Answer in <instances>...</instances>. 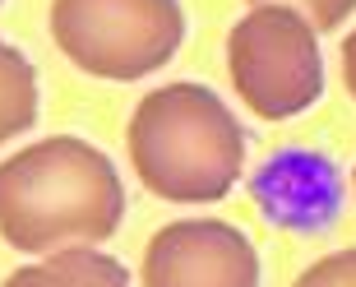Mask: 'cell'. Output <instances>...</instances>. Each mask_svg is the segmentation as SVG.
I'll return each instance as SVG.
<instances>
[{
  "instance_id": "6da1fadb",
  "label": "cell",
  "mask_w": 356,
  "mask_h": 287,
  "mask_svg": "<svg viewBox=\"0 0 356 287\" xmlns=\"http://www.w3.org/2000/svg\"><path fill=\"white\" fill-rule=\"evenodd\" d=\"M125 218V185L102 148L51 134L0 162V236L24 255L97 246Z\"/></svg>"
},
{
  "instance_id": "7a4b0ae2",
  "label": "cell",
  "mask_w": 356,
  "mask_h": 287,
  "mask_svg": "<svg viewBox=\"0 0 356 287\" xmlns=\"http://www.w3.org/2000/svg\"><path fill=\"white\" fill-rule=\"evenodd\" d=\"M130 162L139 181L172 204H213L241 181L245 134L204 84L153 88L130 116Z\"/></svg>"
},
{
  "instance_id": "3957f363",
  "label": "cell",
  "mask_w": 356,
  "mask_h": 287,
  "mask_svg": "<svg viewBox=\"0 0 356 287\" xmlns=\"http://www.w3.org/2000/svg\"><path fill=\"white\" fill-rule=\"evenodd\" d=\"M51 38L83 75L134 84L181 52L185 10L181 0H51Z\"/></svg>"
},
{
  "instance_id": "277c9868",
  "label": "cell",
  "mask_w": 356,
  "mask_h": 287,
  "mask_svg": "<svg viewBox=\"0 0 356 287\" xmlns=\"http://www.w3.org/2000/svg\"><path fill=\"white\" fill-rule=\"evenodd\" d=\"M227 65L241 102L264 121L301 116L324 93L315 28L291 5H254L227 38Z\"/></svg>"
},
{
  "instance_id": "5b68a950",
  "label": "cell",
  "mask_w": 356,
  "mask_h": 287,
  "mask_svg": "<svg viewBox=\"0 0 356 287\" xmlns=\"http://www.w3.org/2000/svg\"><path fill=\"white\" fill-rule=\"evenodd\" d=\"M144 287H259V250L232 222H167L144 250Z\"/></svg>"
},
{
  "instance_id": "8992f818",
  "label": "cell",
  "mask_w": 356,
  "mask_h": 287,
  "mask_svg": "<svg viewBox=\"0 0 356 287\" xmlns=\"http://www.w3.org/2000/svg\"><path fill=\"white\" fill-rule=\"evenodd\" d=\"M254 199H264V209L277 222L310 227V222H324L329 213H338V176H329V167L315 162L310 181H291L287 153H282L264 176H254Z\"/></svg>"
},
{
  "instance_id": "52a82bcc",
  "label": "cell",
  "mask_w": 356,
  "mask_h": 287,
  "mask_svg": "<svg viewBox=\"0 0 356 287\" xmlns=\"http://www.w3.org/2000/svg\"><path fill=\"white\" fill-rule=\"evenodd\" d=\"M5 287H130L125 264L88 246H65L51 250L47 260L24 264L5 278Z\"/></svg>"
},
{
  "instance_id": "ba28073f",
  "label": "cell",
  "mask_w": 356,
  "mask_h": 287,
  "mask_svg": "<svg viewBox=\"0 0 356 287\" xmlns=\"http://www.w3.org/2000/svg\"><path fill=\"white\" fill-rule=\"evenodd\" d=\"M38 125V70L10 42H0V144Z\"/></svg>"
},
{
  "instance_id": "9c48e42d",
  "label": "cell",
  "mask_w": 356,
  "mask_h": 287,
  "mask_svg": "<svg viewBox=\"0 0 356 287\" xmlns=\"http://www.w3.org/2000/svg\"><path fill=\"white\" fill-rule=\"evenodd\" d=\"M250 5H291L315 33H333L356 10V0H250Z\"/></svg>"
},
{
  "instance_id": "30bf717a",
  "label": "cell",
  "mask_w": 356,
  "mask_h": 287,
  "mask_svg": "<svg viewBox=\"0 0 356 287\" xmlns=\"http://www.w3.org/2000/svg\"><path fill=\"white\" fill-rule=\"evenodd\" d=\"M296 287H356V250L324 255L296 278Z\"/></svg>"
},
{
  "instance_id": "8fae6325",
  "label": "cell",
  "mask_w": 356,
  "mask_h": 287,
  "mask_svg": "<svg viewBox=\"0 0 356 287\" xmlns=\"http://www.w3.org/2000/svg\"><path fill=\"white\" fill-rule=\"evenodd\" d=\"M343 79H347V88H352V98H356V28H352V38L343 42Z\"/></svg>"
}]
</instances>
